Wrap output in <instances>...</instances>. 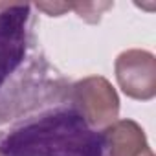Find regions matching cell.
Listing matches in <instances>:
<instances>
[{"label": "cell", "mask_w": 156, "mask_h": 156, "mask_svg": "<svg viewBox=\"0 0 156 156\" xmlns=\"http://www.w3.org/2000/svg\"><path fill=\"white\" fill-rule=\"evenodd\" d=\"M72 107L90 129H107L118 119L119 98L116 88L99 75L85 77L72 87Z\"/></svg>", "instance_id": "3957f363"}, {"label": "cell", "mask_w": 156, "mask_h": 156, "mask_svg": "<svg viewBox=\"0 0 156 156\" xmlns=\"http://www.w3.org/2000/svg\"><path fill=\"white\" fill-rule=\"evenodd\" d=\"M0 156H101V134L73 107H61L2 130Z\"/></svg>", "instance_id": "6da1fadb"}, {"label": "cell", "mask_w": 156, "mask_h": 156, "mask_svg": "<svg viewBox=\"0 0 156 156\" xmlns=\"http://www.w3.org/2000/svg\"><path fill=\"white\" fill-rule=\"evenodd\" d=\"M99 134L101 156H147L151 152L143 129L132 119H116Z\"/></svg>", "instance_id": "5b68a950"}, {"label": "cell", "mask_w": 156, "mask_h": 156, "mask_svg": "<svg viewBox=\"0 0 156 156\" xmlns=\"http://www.w3.org/2000/svg\"><path fill=\"white\" fill-rule=\"evenodd\" d=\"M116 79L132 99L149 101L156 96V59L147 50H127L118 55Z\"/></svg>", "instance_id": "277c9868"}, {"label": "cell", "mask_w": 156, "mask_h": 156, "mask_svg": "<svg viewBox=\"0 0 156 156\" xmlns=\"http://www.w3.org/2000/svg\"><path fill=\"white\" fill-rule=\"evenodd\" d=\"M147 156H154V154H152V151H151V152H149V154H147Z\"/></svg>", "instance_id": "52a82bcc"}, {"label": "cell", "mask_w": 156, "mask_h": 156, "mask_svg": "<svg viewBox=\"0 0 156 156\" xmlns=\"http://www.w3.org/2000/svg\"><path fill=\"white\" fill-rule=\"evenodd\" d=\"M30 17V4H0V90L24 64Z\"/></svg>", "instance_id": "7a4b0ae2"}, {"label": "cell", "mask_w": 156, "mask_h": 156, "mask_svg": "<svg viewBox=\"0 0 156 156\" xmlns=\"http://www.w3.org/2000/svg\"><path fill=\"white\" fill-rule=\"evenodd\" d=\"M35 6H37V9H42L51 17H59L64 11L72 9V4H64V2H53V4L51 2H37Z\"/></svg>", "instance_id": "8992f818"}]
</instances>
